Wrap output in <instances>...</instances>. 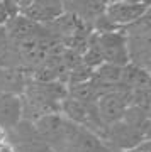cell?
<instances>
[{
    "label": "cell",
    "mask_w": 151,
    "mask_h": 152,
    "mask_svg": "<svg viewBox=\"0 0 151 152\" xmlns=\"http://www.w3.org/2000/svg\"><path fill=\"white\" fill-rule=\"evenodd\" d=\"M34 127H36L38 134L41 135V139L54 152H65L68 139H70L71 132L75 129V124L66 120L61 113H51L36 120Z\"/></svg>",
    "instance_id": "cell-1"
},
{
    "label": "cell",
    "mask_w": 151,
    "mask_h": 152,
    "mask_svg": "<svg viewBox=\"0 0 151 152\" xmlns=\"http://www.w3.org/2000/svg\"><path fill=\"white\" fill-rule=\"evenodd\" d=\"M131 103H132V90L119 85L117 90L109 91L98 98L95 108H97V115L102 120V124L109 127V125L117 124L122 120L126 110Z\"/></svg>",
    "instance_id": "cell-2"
},
{
    "label": "cell",
    "mask_w": 151,
    "mask_h": 152,
    "mask_svg": "<svg viewBox=\"0 0 151 152\" xmlns=\"http://www.w3.org/2000/svg\"><path fill=\"white\" fill-rule=\"evenodd\" d=\"M92 41L100 51L104 63L121 66V68L129 64L127 37H126V34H122V31H114V32H104V34L95 32L92 36Z\"/></svg>",
    "instance_id": "cell-3"
},
{
    "label": "cell",
    "mask_w": 151,
    "mask_h": 152,
    "mask_svg": "<svg viewBox=\"0 0 151 152\" xmlns=\"http://www.w3.org/2000/svg\"><path fill=\"white\" fill-rule=\"evenodd\" d=\"M104 144L109 147V151L114 152H131L144 140V134L131 125L124 124L122 120L117 124L107 127L104 134Z\"/></svg>",
    "instance_id": "cell-4"
},
{
    "label": "cell",
    "mask_w": 151,
    "mask_h": 152,
    "mask_svg": "<svg viewBox=\"0 0 151 152\" xmlns=\"http://www.w3.org/2000/svg\"><path fill=\"white\" fill-rule=\"evenodd\" d=\"M9 140L16 152H54L38 134L34 124L22 120L21 124L9 130Z\"/></svg>",
    "instance_id": "cell-5"
},
{
    "label": "cell",
    "mask_w": 151,
    "mask_h": 152,
    "mask_svg": "<svg viewBox=\"0 0 151 152\" xmlns=\"http://www.w3.org/2000/svg\"><path fill=\"white\" fill-rule=\"evenodd\" d=\"M146 9L148 7L139 5V4L121 0V2H114V4L105 5V12L104 14L119 29V27H127L131 24H134L136 20H139L141 15L146 12Z\"/></svg>",
    "instance_id": "cell-6"
},
{
    "label": "cell",
    "mask_w": 151,
    "mask_h": 152,
    "mask_svg": "<svg viewBox=\"0 0 151 152\" xmlns=\"http://www.w3.org/2000/svg\"><path fill=\"white\" fill-rule=\"evenodd\" d=\"M65 152H110V151L97 134H93L92 130H88L85 127L75 125V129H73L70 139H68V144L65 147Z\"/></svg>",
    "instance_id": "cell-7"
},
{
    "label": "cell",
    "mask_w": 151,
    "mask_h": 152,
    "mask_svg": "<svg viewBox=\"0 0 151 152\" xmlns=\"http://www.w3.org/2000/svg\"><path fill=\"white\" fill-rule=\"evenodd\" d=\"M22 122V98L0 91V127L12 130Z\"/></svg>",
    "instance_id": "cell-8"
},
{
    "label": "cell",
    "mask_w": 151,
    "mask_h": 152,
    "mask_svg": "<svg viewBox=\"0 0 151 152\" xmlns=\"http://www.w3.org/2000/svg\"><path fill=\"white\" fill-rule=\"evenodd\" d=\"M26 85L27 78L19 68L0 66V91L2 93H10V95L22 96Z\"/></svg>",
    "instance_id": "cell-9"
},
{
    "label": "cell",
    "mask_w": 151,
    "mask_h": 152,
    "mask_svg": "<svg viewBox=\"0 0 151 152\" xmlns=\"http://www.w3.org/2000/svg\"><path fill=\"white\" fill-rule=\"evenodd\" d=\"M68 96L85 105H95L100 95H98L97 88L93 86L92 81H85L76 83V85H68Z\"/></svg>",
    "instance_id": "cell-10"
},
{
    "label": "cell",
    "mask_w": 151,
    "mask_h": 152,
    "mask_svg": "<svg viewBox=\"0 0 151 152\" xmlns=\"http://www.w3.org/2000/svg\"><path fill=\"white\" fill-rule=\"evenodd\" d=\"M34 5L41 7L46 14H49V17L53 20L66 12L65 0H34Z\"/></svg>",
    "instance_id": "cell-11"
},
{
    "label": "cell",
    "mask_w": 151,
    "mask_h": 152,
    "mask_svg": "<svg viewBox=\"0 0 151 152\" xmlns=\"http://www.w3.org/2000/svg\"><path fill=\"white\" fill-rule=\"evenodd\" d=\"M17 5V10H19V15H24V12L29 9V7L34 4V0H14Z\"/></svg>",
    "instance_id": "cell-12"
},
{
    "label": "cell",
    "mask_w": 151,
    "mask_h": 152,
    "mask_svg": "<svg viewBox=\"0 0 151 152\" xmlns=\"http://www.w3.org/2000/svg\"><path fill=\"white\" fill-rule=\"evenodd\" d=\"M9 20H10V15H9L7 9L4 7V4L0 2V27H5Z\"/></svg>",
    "instance_id": "cell-13"
},
{
    "label": "cell",
    "mask_w": 151,
    "mask_h": 152,
    "mask_svg": "<svg viewBox=\"0 0 151 152\" xmlns=\"http://www.w3.org/2000/svg\"><path fill=\"white\" fill-rule=\"evenodd\" d=\"M144 139H150L151 140V122H150V125H148V129H146V132H144Z\"/></svg>",
    "instance_id": "cell-14"
},
{
    "label": "cell",
    "mask_w": 151,
    "mask_h": 152,
    "mask_svg": "<svg viewBox=\"0 0 151 152\" xmlns=\"http://www.w3.org/2000/svg\"><path fill=\"white\" fill-rule=\"evenodd\" d=\"M66 2H71V0H65V4H66Z\"/></svg>",
    "instance_id": "cell-15"
},
{
    "label": "cell",
    "mask_w": 151,
    "mask_h": 152,
    "mask_svg": "<svg viewBox=\"0 0 151 152\" xmlns=\"http://www.w3.org/2000/svg\"><path fill=\"white\" fill-rule=\"evenodd\" d=\"M110 152H114V151H110Z\"/></svg>",
    "instance_id": "cell-16"
}]
</instances>
